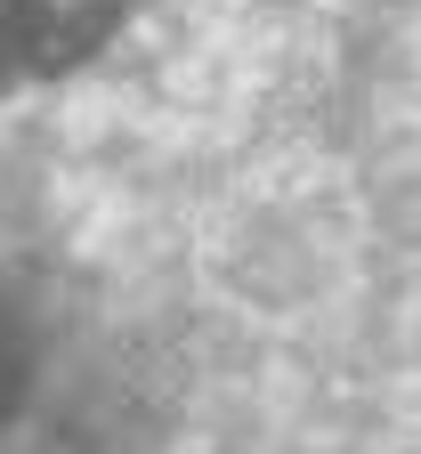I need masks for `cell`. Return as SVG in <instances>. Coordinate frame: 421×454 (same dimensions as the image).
I'll use <instances>...</instances> for the list:
<instances>
[{
	"label": "cell",
	"mask_w": 421,
	"mask_h": 454,
	"mask_svg": "<svg viewBox=\"0 0 421 454\" xmlns=\"http://www.w3.org/2000/svg\"><path fill=\"white\" fill-rule=\"evenodd\" d=\"M113 17H122V0H0L17 74H66L82 57H97Z\"/></svg>",
	"instance_id": "obj_1"
}]
</instances>
